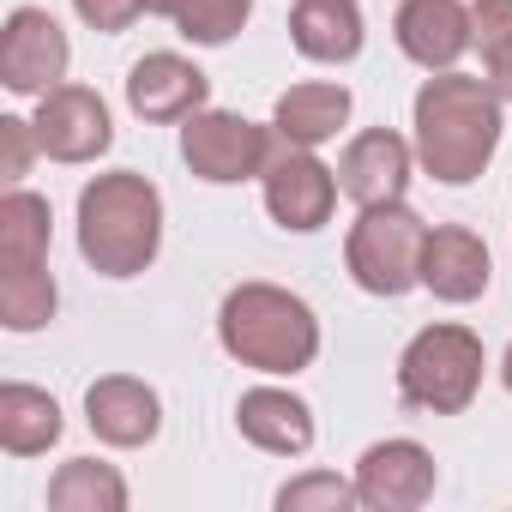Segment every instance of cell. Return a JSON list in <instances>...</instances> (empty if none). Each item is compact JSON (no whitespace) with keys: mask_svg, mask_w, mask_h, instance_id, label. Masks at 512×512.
Instances as JSON below:
<instances>
[{"mask_svg":"<svg viewBox=\"0 0 512 512\" xmlns=\"http://www.w3.org/2000/svg\"><path fill=\"white\" fill-rule=\"evenodd\" d=\"M31 127L43 139V157H55V163H97L115 145L109 103L91 85H55L49 97H37Z\"/></svg>","mask_w":512,"mask_h":512,"instance_id":"obj_9","label":"cell"},{"mask_svg":"<svg viewBox=\"0 0 512 512\" xmlns=\"http://www.w3.org/2000/svg\"><path fill=\"white\" fill-rule=\"evenodd\" d=\"M235 428L247 446H260L272 458H302L314 446V410L290 386H253L235 404Z\"/></svg>","mask_w":512,"mask_h":512,"instance_id":"obj_16","label":"cell"},{"mask_svg":"<svg viewBox=\"0 0 512 512\" xmlns=\"http://www.w3.org/2000/svg\"><path fill=\"white\" fill-rule=\"evenodd\" d=\"M506 97L488 79L470 73H434L416 91V163L440 181V187H470L494 151H500V127H506Z\"/></svg>","mask_w":512,"mask_h":512,"instance_id":"obj_1","label":"cell"},{"mask_svg":"<svg viewBox=\"0 0 512 512\" xmlns=\"http://www.w3.org/2000/svg\"><path fill=\"white\" fill-rule=\"evenodd\" d=\"M61 404L43 392V386H25V380H7L0 386V446L13 458H37L61 440Z\"/></svg>","mask_w":512,"mask_h":512,"instance_id":"obj_19","label":"cell"},{"mask_svg":"<svg viewBox=\"0 0 512 512\" xmlns=\"http://www.w3.org/2000/svg\"><path fill=\"white\" fill-rule=\"evenodd\" d=\"M49 199L43 193H25L13 187L0 199V272H31V266H49Z\"/></svg>","mask_w":512,"mask_h":512,"instance_id":"obj_20","label":"cell"},{"mask_svg":"<svg viewBox=\"0 0 512 512\" xmlns=\"http://www.w3.org/2000/svg\"><path fill=\"white\" fill-rule=\"evenodd\" d=\"M410 169H416V145H410L404 133H392V127H368V133H356V139L344 145V157H338V187H344V199H356V205H392V199H404Z\"/></svg>","mask_w":512,"mask_h":512,"instance_id":"obj_12","label":"cell"},{"mask_svg":"<svg viewBox=\"0 0 512 512\" xmlns=\"http://www.w3.org/2000/svg\"><path fill=\"white\" fill-rule=\"evenodd\" d=\"M85 422H91V434H97L103 446L133 452V446H151V440H157V428H163V398H157V386H145L139 374H103V380H91V392H85Z\"/></svg>","mask_w":512,"mask_h":512,"instance_id":"obj_14","label":"cell"},{"mask_svg":"<svg viewBox=\"0 0 512 512\" xmlns=\"http://www.w3.org/2000/svg\"><path fill=\"white\" fill-rule=\"evenodd\" d=\"M49 506L55 512H127V476L103 458H67L49 476Z\"/></svg>","mask_w":512,"mask_h":512,"instance_id":"obj_21","label":"cell"},{"mask_svg":"<svg viewBox=\"0 0 512 512\" xmlns=\"http://www.w3.org/2000/svg\"><path fill=\"white\" fill-rule=\"evenodd\" d=\"M278 139H284L278 127H260V121L229 115V109H199L181 121V157L211 187H235V181L266 175Z\"/></svg>","mask_w":512,"mask_h":512,"instance_id":"obj_6","label":"cell"},{"mask_svg":"<svg viewBox=\"0 0 512 512\" xmlns=\"http://www.w3.org/2000/svg\"><path fill=\"white\" fill-rule=\"evenodd\" d=\"M422 247H428V223L404 199L362 205V217L350 223V241H344V266H350L356 290L392 302L422 284Z\"/></svg>","mask_w":512,"mask_h":512,"instance_id":"obj_5","label":"cell"},{"mask_svg":"<svg viewBox=\"0 0 512 512\" xmlns=\"http://www.w3.org/2000/svg\"><path fill=\"white\" fill-rule=\"evenodd\" d=\"M500 380H506V392H512V344H506V356H500Z\"/></svg>","mask_w":512,"mask_h":512,"instance_id":"obj_29","label":"cell"},{"mask_svg":"<svg viewBox=\"0 0 512 512\" xmlns=\"http://www.w3.org/2000/svg\"><path fill=\"white\" fill-rule=\"evenodd\" d=\"M67 67H73V43L55 25V13L13 7L0 25V85L13 97H49L55 85H67Z\"/></svg>","mask_w":512,"mask_h":512,"instance_id":"obj_8","label":"cell"},{"mask_svg":"<svg viewBox=\"0 0 512 512\" xmlns=\"http://www.w3.org/2000/svg\"><path fill=\"white\" fill-rule=\"evenodd\" d=\"M434 482H440V470L422 440H374L356 458V494L374 512H416L434 494Z\"/></svg>","mask_w":512,"mask_h":512,"instance_id":"obj_10","label":"cell"},{"mask_svg":"<svg viewBox=\"0 0 512 512\" xmlns=\"http://www.w3.org/2000/svg\"><path fill=\"white\" fill-rule=\"evenodd\" d=\"M482 368L488 356L470 326H452V320L422 326L398 356V398L416 416H458L482 392Z\"/></svg>","mask_w":512,"mask_h":512,"instance_id":"obj_4","label":"cell"},{"mask_svg":"<svg viewBox=\"0 0 512 512\" xmlns=\"http://www.w3.org/2000/svg\"><path fill=\"white\" fill-rule=\"evenodd\" d=\"M290 43L296 55L320 61V67H344L362 55L368 43V25L356 13V0H296V13H290Z\"/></svg>","mask_w":512,"mask_h":512,"instance_id":"obj_17","label":"cell"},{"mask_svg":"<svg viewBox=\"0 0 512 512\" xmlns=\"http://www.w3.org/2000/svg\"><path fill=\"white\" fill-rule=\"evenodd\" d=\"M217 344L253 374H302L320 356V314L284 284H235L217 308Z\"/></svg>","mask_w":512,"mask_h":512,"instance_id":"obj_3","label":"cell"},{"mask_svg":"<svg viewBox=\"0 0 512 512\" xmlns=\"http://www.w3.org/2000/svg\"><path fill=\"white\" fill-rule=\"evenodd\" d=\"M362 506L356 494V476H338V470H302L278 488V512H350Z\"/></svg>","mask_w":512,"mask_h":512,"instance_id":"obj_25","label":"cell"},{"mask_svg":"<svg viewBox=\"0 0 512 512\" xmlns=\"http://www.w3.org/2000/svg\"><path fill=\"white\" fill-rule=\"evenodd\" d=\"M260 187H266L272 223L290 229V235L326 229V223H332V205H338V193H344V187H338V169H326L308 145H290V139H278V151H272Z\"/></svg>","mask_w":512,"mask_h":512,"instance_id":"obj_7","label":"cell"},{"mask_svg":"<svg viewBox=\"0 0 512 512\" xmlns=\"http://www.w3.org/2000/svg\"><path fill=\"white\" fill-rule=\"evenodd\" d=\"M470 19H476L482 73H488V85L512 103V0H470Z\"/></svg>","mask_w":512,"mask_h":512,"instance_id":"obj_23","label":"cell"},{"mask_svg":"<svg viewBox=\"0 0 512 512\" xmlns=\"http://www.w3.org/2000/svg\"><path fill=\"white\" fill-rule=\"evenodd\" d=\"M61 308V290L49 278V266L31 272H0V326L7 332H43Z\"/></svg>","mask_w":512,"mask_h":512,"instance_id":"obj_22","label":"cell"},{"mask_svg":"<svg viewBox=\"0 0 512 512\" xmlns=\"http://www.w3.org/2000/svg\"><path fill=\"white\" fill-rule=\"evenodd\" d=\"M247 19H253V0H181L175 31H181L193 49H223Z\"/></svg>","mask_w":512,"mask_h":512,"instance_id":"obj_24","label":"cell"},{"mask_svg":"<svg viewBox=\"0 0 512 512\" xmlns=\"http://www.w3.org/2000/svg\"><path fill=\"white\" fill-rule=\"evenodd\" d=\"M145 13H157V19H169V25H175V13H181V0H145Z\"/></svg>","mask_w":512,"mask_h":512,"instance_id":"obj_28","label":"cell"},{"mask_svg":"<svg viewBox=\"0 0 512 512\" xmlns=\"http://www.w3.org/2000/svg\"><path fill=\"white\" fill-rule=\"evenodd\" d=\"M350 121V91L332 85V79H308V85H290L272 109V127L290 139V145H308L320 151L326 139H338V127Z\"/></svg>","mask_w":512,"mask_h":512,"instance_id":"obj_18","label":"cell"},{"mask_svg":"<svg viewBox=\"0 0 512 512\" xmlns=\"http://www.w3.org/2000/svg\"><path fill=\"white\" fill-rule=\"evenodd\" d=\"M392 37L404 61H416L422 73H452L464 49H476V19L464 0H398Z\"/></svg>","mask_w":512,"mask_h":512,"instance_id":"obj_11","label":"cell"},{"mask_svg":"<svg viewBox=\"0 0 512 512\" xmlns=\"http://www.w3.org/2000/svg\"><path fill=\"white\" fill-rule=\"evenodd\" d=\"M494 284V260H488V241L464 223H440L428 229V247H422V290L434 302H482Z\"/></svg>","mask_w":512,"mask_h":512,"instance_id":"obj_13","label":"cell"},{"mask_svg":"<svg viewBox=\"0 0 512 512\" xmlns=\"http://www.w3.org/2000/svg\"><path fill=\"white\" fill-rule=\"evenodd\" d=\"M205 97H211V79L187 55H169V49L133 61L127 73V109L139 121H187L205 109Z\"/></svg>","mask_w":512,"mask_h":512,"instance_id":"obj_15","label":"cell"},{"mask_svg":"<svg viewBox=\"0 0 512 512\" xmlns=\"http://www.w3.org/2000/svg\"><path fill=\"white\" fill-rule=\"evenodd\" d=\"M163 247V193L139 169H109L79 193V253L97 278H139Z\"/></svg>","mask_w":512,"mask_h":512,"instance_id":"obj_2","label":"cell"},{"mask_svg":"<svg viewBox=\"0 0 512 512\" xmlns=\"http://www.w3.org/2000/svg\"><path fill=\"white\" fill-rule=\"evenodd\" d=\"M37 151H43V139H37L31 121H19V115L0 121V181H7V187H19V181L31 175Z\"/></svg>","mask_w":512,"mask_h":512,"instance_id":"obj_26","label":"cell"},{"mask_svg":"<svg viewBox=\"0 0 512 512\" xmlns=\"http://www.w3.org/2000/svg\"><path fill=\"white\" fill-rule=\"evenodd\" d=\"M73 13H79L91 31L115 37V31H127V25L145 13V0H73Z\"/></svg>","mask_w":512,"mask_h":512,"instance_id":"obj_27","label":"cell"}]
</instances>
